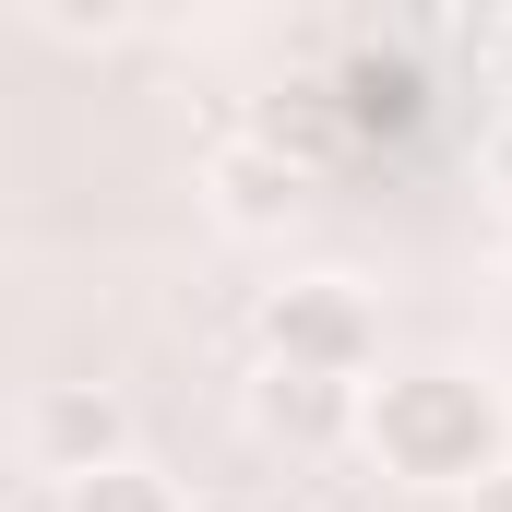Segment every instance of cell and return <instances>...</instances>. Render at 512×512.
I'll return each mask as SVG.
<instances>
[{
	"label": "cell",
	"mask_w": 512,
	"mask_h": 512,
	"mask_svg": "<svg viewBox=\"0 0 512 512\" xmlns=\"http://www.w3.org/2000/svg\"><path fill=\"white\" fill-rule=\"evenodd\" d=\"M298 191H310V167H298L286 143H227V155H215V203H227L239 227H274V215H298Z\"/></svg>",
	"instance_id": "cell-5"
},
{
	"label": "cell",
	"mask_w": 512,
	"mask_h": 512,
	"mask_svg": "<svg viewBox=\"0 0 512 512\" xmlns=\"http://www.w3.org/2000/svg\"><path fill=\"white\" fill-rule=\"evenodd\" d=\"M251 417H262V441H286V453H334V441H358V429H370V382L262 370V382H251Z\"/></svg>",
	"instance_id": "cell-4"
},
{
	"label": "cell",
	"mask_w": 512,
	"mask_h": 512,
	"mask_svg": "<svg viewBox=\"0 0 512 512\" xmlns=\"http://www.w3.org/2000/svg\"><path fill=\"white\" fill-rule=\"evenodd\" d=\"M24 453H36L48 489H84V477H108V465H143V453H131V405L108 382H48L24 405Z\"/></svg>",
	"instance_id": "cell-3"
},
{
	"label": "cell",
	"mask_w": 512,
	"mask_h": 512,
	"mask_svg": "<svg viewBox=\"0 0 512 512\" xmlns=\"http://www.w3.org/2000/svg\"><path fill=\"white\" fill-rule=\"evenodd\" d=\"M477 167H489V191H501V203H512V108H501V120H489V143H477Z\"/></svg>",
	"instance_id": "cell-8"
},
{
	"label": "cell",
	"mask_w": 512,
	"mask_h": 512,
	"mask_svg": "<svg viewBox=\"0 0 512 512\" xmlns=\"http://www.w3.org/2000/svg\"><path fill=\"white\" fill-rule=\"evenodd\" d=\"M370 453H382L393 477H417V489H489L512 465V405L477 370H382L370 382V429H358Z\"/></svg>",
	"instance_id": "cell-1"
},
{
	"label": "cell",
	"mask_w": 512,
	"mask_h": 512,
	"mask_svg": "<svg viewBox=\"0 0 512 512\" xmlns=\"http://www.w3.org/2000/svg\"><path fill=\"white\" fill-rule=\"evenodd\" d=\"M60 512H179V489H167L155 465H108V477L60 489Z\"/></svg>",
	"instance_id": "cell-6"
},
{
	"label": "cell",
	"mask_w": 512,
	"mask_h": 512,
	"mask_svg": "<svg viewBox=\"0 0 512 512\" xmlns=\"http://www.w3.org/2000/svg\"><path fill=\"white\" fill-rule=\"evenodd\" d=\"M477 60H489V84H501V108H512V12L477 24Z\"/></svg>",
	"instance_id": "cell-7"
},
{
	"label": "cell",
	"mask_w": 512,
	"mask_h": 512,
	"mask_svg": "<svg viewBox=\"0 0 512 512\" xmlns=\"http://www.w3.org/2000/svg\"><path fill=\"white\" fill-rule=\"evenodd\" d=\"M36 512H60V501H36Z\"/></svg>",
	"instance_id": "cell-10"
},
{
	"label": "cell",
	"mask_w": 512,
	"mask_h": 512,
	"mask_svg": "<svg viewBox=\"0 0 512 512\" xmlns=\"http://www.w3.org/2000/svg\"><path fill=\"white\" fill-rule=\"evenodd\" d=\"M477 512H512V465H501V477H489V489H477Z\"/></svg>",
	"instance_id": "cell-9"
},
{
	"label": "cell",
	"mask_w": 512,
	"mask_h": 512,
	"mask_svg": "<svg viewBox=\"0 0 512 512\" xmlns=\"http://www.w3.org/2000/svg\"><path fill=\"white\" fill-rule=\"evenodd\" d=\"M262 358L274 370H322V382H370L382 322H370V298L346 274H298V286L262 298Z\"/></svg>",
	"instance_id": "cell-2"
}]
</instances>
